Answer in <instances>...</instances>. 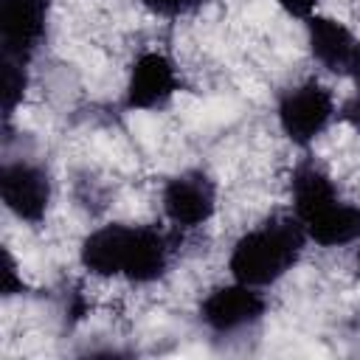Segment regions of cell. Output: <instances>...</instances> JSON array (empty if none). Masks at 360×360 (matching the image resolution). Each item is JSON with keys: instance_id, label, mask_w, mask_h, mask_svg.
I'll list each match as a JSON object with an SVG mask.
<instances>
[{"instance_id": "obj_2", "label": "cell", "mask_w": 360, "mask_h": 360, "mask_svg": "<svg viewBox=\"0 0 360 360\" xmlns=\"http://www.w3.org/2000/svg\"><path fill=\"white\" fill-rule=\"evenodd\" d=\"M292 214L321 248H340L360 239V205L343 200L332 177L315 163L301 160L290 177Z\"/></svg>"}, {"instance_id": "obj_9", "label": "cell", "mask_w": 360, "mask_h": 360, "mask_svg": "<svg viewBox=\"0 0 360 360\" xmlns=\"http://www.w3.org/2000/svg\"><path fill=\"white\" fill-rule=\"evenodd\" d=\"M177 90H180V76L174 62L160 51H146L129 68V79L124 87V107L160 110L169 104V98Z\"/></svg>"}, {"instance_id": "obj_4", "label": "cell", "mask_w": 360, "mask_h": 360, "mask_svg": "<svg viewBox=\"0 0 360 360\" xmlns=\"http://www.w3.org/2000/svg\"><path fill=\"white\" fill-rule=\"evenodd\" d=\"M335 115V96L318 79H307L301 84L287 87L276 104L278 129L295 146H309Z\"/></svg>"}, {"instance_id": "obj_3", "label": "cell", "mask_w": 360, "mask_h": 360, "mask_svg": "<svg viewBox=\"0 0 360 360\" xmlns=\"http://www.w3.org/2000/svg\"><path fill=\"white\" fill-rule=\"evenodd\" d=\"M307 231L298 217H270L245 231L228 256V270L236 281L250 287H270L284 278L301 259Z\"/></svg>"}, {"instance_id": "obj_8", "label": "cell", "mask_w": 360, "mask_h": 360, "mask_svg": "<svg viewBox=\"0 0 360 360\" xmlns=\"http://www.w3.org/2000/svg\"><path fill=\"white\" fill-rule=\"evenodd\" d=\"M160 205L166 219L177 231L200 228L217 211V186L202 169H186L166 180L160 191Z\"/></svg>"}, {"instance_id": "obj_12", "label": "cell", "mask_w": 360, "mask_h": 360, "mask_svg": "<svg viewBox=\"0 0 360 360\" xmlns=\"http://www.w3.org/2000/svg\"><path fill=\"white\" fill-rule=\"evenodd\" d=\"M205 0H143V6L158 14V17H166V20H174V17H186L191 11H197Z\"/></svg>"}, {"instance_id": "obj_13", "label": "cell", "mask_w": 360, "mask_h": 360, "mask_svg": "<svg viewBox=\"0 0 360 360\" xmlns=\"http://www.w3.org/2000/svg\"><path fill=\"white\" fill-rule=\"evenodd\" d=\"M22 290H25V284H22V278H20V273H17V262H14V256L6 250V264H3V295L11 298V295H20Z\"/></svg>"}, {"instance_id": "obj_10", "label": "cell", "mask_w": 360, "mask_h": 360, "mask_svg": "<svg viewBox=\"0 0 360 360\" xmlns=\"http://www.w3.org/2000/svg\"><path fill=\"white\" fill-rule=\"evenodd\" d=\"M307 42L312 59L338 76H352L357 56H360V39L340 22L323 14L307 17Z\"/></svg>"}, {"instance_id": "obj_6", "label": "cell", "mask_w": 360, "mask_h": 360, "mask_svg": "<svg viewBox=\"0 0 360 360\" xmlns=\"http://www.w3.org/2000/svg\"><path fill=\"white\" fill-rule=\"evenodd\" d=\"M51 0H0L3 59L28 65L45 42Z\"/></svg>"}, {"instance_id": "obj_11", "label": "cell", "mask_w": 360, "mask_h": 360, "mask_svg": "<svg viewBox=\"0 0 360 360\" xmlns=\"http://www.w3.org/2000/svg\"><path fill=\"white\" fill-rule=\"evenodd\" d=\"M25 68H28V65L3 59V115H6V121L14 115L17 104L25 98V87H28V73H25Z\"/></svg>"}, {"instance_id": "obj_1", "label": "cell", "mask_w": 360, "mask_h": 360, "mask_svg": "<svg viewBox=\"0 0 360 360\" xmlns=\"http://www.w3.org/2000/svg\"><path fill=\"white\" fill-rule=\"evenodd\" d=\"M79 262L87 273L101 278L152 284L169 270L172 239L155 225L110 222L82 239Z\"/></svg>"}, {"instance_id": "obj_14", "label": "cell", "mask_w": 360, "mask_h": 360, "mask_svg": "<svg viewBox=\"0 0 360 360\" xmlns=\"http://www.w3.org/2000/svg\"><path fill=\"white\" fill-rule=\"evenodd\" d=\"M278 8H284L290 17H298V20H307L315 14L318 8V0H273Z\"/></svg>"}, {"instance_id": "obj_15", "label": "cell", "mask_w": 360, "mask_h": 360, "mask_svg": "<svg viewBox=\"0 0 360 360\" xmlns=\"http://www.w3.org/2000/svg\"><path fill=\"white\" fill-rule=\"evenodd\" d=\"M338 115H340L354 132H360V90H354V96L343 101V107H340Z\"/></svg>"}, {"instance_id": "obj_17", "label": "cell", "mask_w": 360, "mask_h": 360, "mask_svg": "<svg viewBox=\"0 0 360 360\" xmlns=\"http://www.w3.org/2000/svg\"><path fill=\"white\" fill-rule=\"evenodd\" d=\"M357 270H360V248H357Z\"/></svg>"}, {"instance_id": "obj_16", "label": "cell", "mask_w": 360, "mask_h": 360, "mask_svg": "<svg viewBox=\"0 0 360 360\" xmlns=\"http://www.w3.org/2000/svg\"><path fill=\"white\" fill-rule=\"evenodd\" d=\"M352 82H354V90H360V56H357V65H354V70H352V76H349Z\"/></svg>"}, {"instance_id": "obj_7", "label": "cell", "mask_w": 360, "mask_h": 360, "mask_svg": "<svg viewBox=\"0 0 360 360\" xmlns=\"http://www.w3.org/2000/svg\"><path fill=\"white\" fill-rule=\"evenodd\" d=\"M264 309H267V301L259 292V287H250L233 278V284L214 287L200 301V321L214 335H236L256 326Z\"/></svg>"}, {"instance_id": "obj_5", "label": "cell", "mask_w": 360, "mask_h": 360, "mask_svg": "<svg viewBox=\"0 0 360 360\" xmlns=\"http://www.w3.org/2000/svg\"><path fill=\"white\" fill-rule=\"evenodd\" d=\"M51 174L42 163L20 158L6 160L0 169V197L3 205L22 222L39 225L51 208Z\"/></svg>"}]
</instances>
